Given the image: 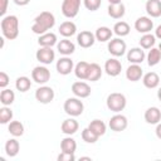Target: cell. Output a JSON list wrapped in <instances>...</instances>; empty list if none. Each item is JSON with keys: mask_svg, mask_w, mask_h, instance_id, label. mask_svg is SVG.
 I'll use <instances>...</instances> for the list:
<instances>
[{"mask_svg": "<svg viewBox=\"0 0 161 161\" xmlns=\"http://www.w3.org/2000/svg\"><path fill=\"white\" fill-rule=\"evenodd\" d=\"M55 25V16L50 11H42L34 18V23L31 25V31L36 35L45 34Z\"/></svg>", "mask_w": 161, "mask_h": 161, "instance_id": "cell-1", "label": "cell"}, {"mask_svg": "<svg viewBox=\"0 0 161 161\" xmlns=\"http://www.w3.org/2000/svg\"><path fill=\"white\" fill-rule=\"evenodd\" d=\"M3 36L8 40H14L19 35V19L15 15L3 16L0 23Z\"/></svg>", "mask_w": 161, "mask_h": 161, "instance_id": "cell-2", "label": "cell"}, {"mask_svg": "<svg viewBox=\"0 0 161 161\" xmlns=\"http://www.w3.org/2000/svg\"><path fill=\"white\" fill-rule=\"evenodd\" d=\"M106 104L109 111H112L114 113H119L121 111L125 109V107L127 104V99L123 93L113 92V93L108 94V97L106 99Z\"/></svg>", "mask_w": 161, "mask_h": 161, "instance_id": "cell-3", "label": "cell"}, {"mask_svg": "<svg viewBox=\"0 0 161 161\" xmlns=\"http://www.w3.org/2000/svg\"><path fill=\"white\" fill-rule=\"evenodd\" d=\"M63 109H64V112L68 116H70V117H78V116H80L83 113L84 104L80 101V98H78V97H70V98H67L64 101Z\"/></svg>", "mask_w": 161, "mask_h": 161, "instance_id": "cell-4", "label": "cell"}, {"mask_svg": "<svg viewBox=\"0 0 161 161\" xmlns=\"http://www.w3.org/2000/svg\"><path fill=\"white\" fill-rule=\"evenodd\" d=\"M79 8H80V0H63L62 14L68 19H73L78 15Z\"/></svg>", "mask_w": 161, "mask_h": 161, "instance_id": "cell-5", "label": "cell"}, {"mask_svg": "<svg viewBox=\"0 0 161 161\" xmlns=\"http://www.w3.org/2000/svg\"><path fill=\"white\" fill-rule=\"evenodd\" d=\"M107 49L111 55L113 57H122L126 50H127V45L125 43V40H122V38H114V39H111L108 42V45H107Z\"/></svg>", "mask_w": 161, "mask_h": 161, "instance_id": "cell-6", "label": "cell"}, {"mask_svg": "<svg viewBox=\"0 0 161 161\" xmlns=\"http://www.w3.org/2000/svg\"><path fill=\"white\" fill-rule=\"evenodd\" d=\"M35 58L39 63L44 64V65H48L50 63L54 62L55 59V52L50 48V47H40L36 53H35Z\"/></svg>", "mask_w": 161, "mask_h": 161, "instance_id": "cell-7", "label": "cell"}, {"mask_svg": "<svg viewBox=\"0 0 161 161\" xmlns=\"http://www.w3.org/2000/svg\"><path fill=\"white\" fill-rule=\"evenodd\" d=\"M54 91L52 87L49 86H40L36 91H35V99L39 102V103H43V104H48L50 103L53 99H54Z\"/></svg>", "mask_w": 161, "mask_h": 161, "instance_id": "cell-8", "label": "cell"}, {"mask_svg": "<svg viewBox=\"0 0 161 161\" xmlns=\"http://www.w3.org/2000/svg\"><path fill=\"white\" fill-rule=\"evenodd\" d=\"M31 79L38 84H45L50 79V70L44 65L34 67L31 70Z\"/></svg>", "mask_w": 161, "mask_h": 161, "instance_id": "cell-9", "label": "cell"}, {"mask_svg": "<svg viewBox=\"0 0 161 161\" xmlns=\"http://www.w3.org/2000/svg\"><path fill=\"white\" fill-rule=\"evenodd\" d=\"M127 126H128L127 117L119 113H116L114 116H112L108 122V127L111 128V131H114V132H122L127 128Z\"/></svg>", "mask_w": 161, "mask_h": 161, "instance_id": "cell-10", "label": "cell"}, {"mask_svg": "<svg viewBox=\"0 0 161 161\" xmlns=\"http://www.w3.org/2000/svg\"><path fill=\"white\" fill-rule=\"evenodd\" d=\"M55 69L59 74L62 75H68L70 72L74 70V63L73 60L68 57V55H64L62 58H59L57 60V64H55Z\"/></svg>", "mask_w": 161, "mask_h": 161, "instance_id": "cell-11", "label": "cell"}, {"mask_svg": "<svg viewBox=\"0 0 161 161\" xmlns=\"http://www.w3.org/2000/svg\"><path fill=\"white\" fill-rule=\"evenodd\" d=\"M91 92H92V89H91L89 84L83 80H78L72 84V93L78 98H87L91 96Z\"/></svg>", "mask_w": 161, "mask_h": 161, "instance_id": "cell-12", "label": "cell"}, {"mask_svg": "<svg viewBox=\"0 0 161 161\" xmlns=\"http://www.w3.org/2000/svg\"><path fill=\"white\" fill-rule=\"evenodd\" d=\"M96 42V35L89 30H82L79 34H77V43L80 48H91Z\"/></svg>", "mask_w": 161, "mask_h": 161, "instance_id": "cell-13", "label": "cell"}, {"mask_svg": "<svg viewBox=\"0 0 161 161\" xmlns=\"http://www.w3.org/2000/svg\"><path fill=\"white\" fill-rule=\"evenodd\" d=\"M122 70V64L121 62L114 57V58H109L106 60L104 63V72L109 75V77H117Z\"/></svg>", "mask_w": 161, "mask_h": 161, "instance_id": "cell-14", "label": "cell"}, {"mask_svg": "<svg viewBox=\"0 0 161 161\" xmlns=\"http://www.w3.org/2000/svg\"><path fill=\"white\" fill-rule=\"evenodd\" d=\"M135 29L141 34L150 33L153 29V21L148 16H140L135 21Z\"/></svg>", "mask_w": 161, "mask_h": 161, "instance_id": "cell-15", "label": "cell"}, {"mask_svg": "<svg viewBox=\"0 0 161 161\" xmlns=\"http://www.w3.org/2000/svg\"><path fill=\"white\" fill-rule=\"evenodd\" d=\"M145 58H146V54H145V50L141 47L131 48L127 52V60L131 64H141L145 60Z\"/></svg>", "mask_w": 161, "mask_h": 161, "instance_id": "cell-16", "label": "cell"}, {"mask_svg": "<svg viewBox=\"0 0 161 161\" xmlns=\"http://www.w3.org/2000/svg\"><path fill=\"white\" fill-rule=\"evenodd\" d=\"M78 128H79V123H78L73 117L64 119V121L62 122V125H60V131H62L64 135H67V136L74 135V133L78 131Z\"/></svg>", "mask_w": 161, "mask_h": 161, "instance_id": "cell-17", "label": "cell"}, {"mask_svg": "<svg viewBox=\"0 0 161 161\" xmlns=\"http://www.w3.org/2000/svg\"><path fill=\"white\" fill-rule=\"evenodd\" d=\"M143 77V72L140 64H130L126 69V78L131 82H138Z\"/></svg>", "mask_w": 161, "mask_h": 161, "instance_id": "cell-18", "label": "cell"}, {"mask_svg": "<svg viewBox=\"0 0 161 161\" xmlns=\"http://www.w3.org/2000/svg\"><path fill=\"white\" fill-rule=\"evenodd\" d=\"M57 50L63 55H70L75 50V45L68 38H64L57 43Z\"/></svg>", "mask_w": 161, "mask_h": 161, "instance_id": "cell-19", "label": "cell"}, {"mask_svg": "<svg viewBox=\"0 0 161 161\" xmlns=\"http://www.w3.org/2000/svg\"><path fill=\"white\" fill-rule=\"evenodd\" d=\"M89 65H91V63H88V62H84V60L78 62L74 65V70H73L75 77L80 80H87L88 73H89Z\"/></svg>", "mask_w": 161, "mask_h": 161, "instance_id": "cell-20", "label": "cell"}, {"mask_svg": "<svg viewBox=\"0 0 161 161\" xmlns=\"http://www.w3.org/2000/svg\"><path fill=\"white\" fill-rule=\"evenodd\" d=\"M142 83L146 88L148 89H153V88H157L158 84H160V77L156 72H148L146 74H143L142 77Z\"/></svg>", "mask_w": 161, "mask_h": 161, "instance_id": "cell-21", "label": "cell"}, {"mask_svg": "<svg viewBox=\"0 0 161 161\" xmlns=\"http://www.w3.org/2000/svg\"><path fill=\"white\" fill-rule=\"evenodd\" d=\"M143 117L148 125H157L161 121V111L157 107H150L145 111Z\"/></svg>", "mask_w": 161, "mask_h": 161, "instance_id": "cell-22", "label": "cell"}, {"mask_svg": "<svg viewBox=\"0 0 161 161\" xmlns=\"http://www.w3.org/2000/svg\"><path fill=\"white\" fill-rule=\"evenodd\" d=\"M145 8H146V13L151 18L161 16V0H147Z\"/></svg>", "mask_w": 161, "mask_h": 161, "instance_id": "cell-23", "label": "cell"}, {"mask_svg": "<svg viewBox=\"0 0 161 161\" xmlns=\"http://www.w3.org/2000/svg\"><path fill=\"white\" fill-rule=\"evenodd\" d=\"M58 31H59V34H60L62 36L69 38V36H72V35H74V34L77 33V25H75L73 21L67 20V21H63V23L59 25Z\"/></svg>", "mask_w": 161, "mask_h": 161, "instance_id": "cell-24", "label": "cell"}, {"mask_svg": "<svg viewBox=\"0 0 161 161\" xmlns=\"http://www.w3.org/2000/svg\"><path fill=\"white\" fill-rule=\"evenodd\" d=\"M58 43V39H57V35L52 31H47L45 34H42L39 35L38 38V44L39 47H54L57 45Z\"/></svg>", "mask_w": 161, "mask_h": 161, "instance_id": "cell-25", "label": "cell"}, {"mask_svg": "<svg viewBox=\"0 0 161 161\" xmlns=\"http://www.w3.org/2000/svg\"><path fill=\"white\" fill-rule=\"evenodd\" d=\"M107 13L112 19H121L123 18L125 13H126V8L123 5V3L119 4H109L107 8Z\"/></svg>", "mask_w": 161, "mask_h": 161, "instance_id": "cell-26", "label": "cell"}, {"mask_svg": "<svg viewBox=\"0 0 161 161\" xmlns=\"http://www.w3.org/2000/svg\"><path fill=\"white\" fill-rule=\"evenodd\" d=\"M94 35H96V40H98L101 43L109 42L112 39L113 30H111L108 26H99V28H97Z\"/></svg>", "mask_w": 161, "mask_h": 161, "instance_id": "cell-27", "label": "cell"}, {"mask_svg": "<svg viewBox=\"0 0 161 161\" xmlns=\"http://www.w3.org/2000/svg\"><path fill=\"white\" fill-rule=\"evenodd\" d=\"M19 150H20V145L16 138H9L5 142V153L9 157H15L19 153Z\"/></svg>", "mask_w": 161, "mask_h": 161, "instance_id": "cell-28", "label": "cell"}, {"mask_svg": "<svg viewBox=\"0 0 161 161\" xmlns=\"http://www.w3.org/2000/svg\"><path fill=\"white\" fill-rule=\"evenodd\" d=\"M60 150L63 152H68V153H74L77 150V142L73 137L67 136L60 141Z\"/></svg>", "mask_w": 161, "mask_h": 161, "instance_id": "cell-29", "label": "cell"}, {"mask_svg": "<svg viewBox=\"0 0 161 161\" xmlns=\"http://www.w3.org/2000/svg\"><path fill=\"white\" fill-rule=\"evenodd\" d=\"M8 131L13 137H20L24 135V125L20 121H11L8 125Z\"/></svg>", "mask_w": 161, "mask_h": 161, "instance_id": "cell-30", "label": "cell"}, {"mask_svg": "<svg viewBox=\"0 0 161 161\" xmlns=\"http://www.w3.org/2000/svg\"><path fill=\"white\" fill-rule=\"evenodd\" d=\"M88 128L89 130H92L96 135H98L99 137L101 136H103L104 133H106V131H107V126H106V123L103 122V121H101V119H93V121H91V123L88 125Z\"/></svg>", "mask_w": 161, "mask_h": 161, "instance_id": "cell-31", "label": "cell"}, {"mask_svg": "<svg viewBox=\"0 0 161 161\" xmlns=\"http://www.w3.org/2000/svg\"><path fill=\"white\" fill-rule=\"evenodd\" d=\"M113 33L117 35V36H119V38H122V36H126V35H128L130 34V30H131V28H130V25H128V23H126V21H117L114 25H113Z\"/></svg>", "mask_w": 161, "mask_h": 161, "instance_id": "cell-32", "label": "cell"}, {"mask_svg": "<svg viewBox=\"0 0 161 161\" xmlns=\"http://www.w3.org/2000/svg\"><path fill=\"white\" fill-rule=\"evenodd\" d=\"M102 73H103V70H102V68H101L99 64H97V63H91V65H89V73H88L87 80L97 82V80L102 77Z\"/></svg>", "mask_w": 161, "mask_h": 161, "instance_id": "cell-33", "label": "cell"}, {"mask_svg": "<svg viewBox=\"0 0 161 161\" xmlns=\"http://www.w3.org/2000/svg\"><path fill=\"white\" fill-rule=\"evenodd\" d=\"M15 101V93L14 91L9 89V88H4L0 93V102L3 106H10L13 104Z\"/></svg>", "mask_w": 161, "mask_h": 161, "instance_id": "cell-34", "label": "cell"}, {"mask_svg": "<svg viewBox=\"0 0 161 161\" xmlns=\"http://www.w3.org/2000/svg\"><path fill=\"white\" fill-rule=\"evenodd\" d=\"M146 59H147V64H148L150 67H153V65L158 64L160 60H161V53H160L158 48H155V47L151 48V49L148 50L147 55H146Z\"/></svg>", "mask_w": 161, "mask_h": 161, "instance_id": "cell-35", "label": "cell"}, {"mask_svg": "<svg viewBox=\"0 0 161 161\" xmlns=\"http://www.w3.org/2000/svg\"><path fill=\"white\" fill-rule=\"evenodd\" d=\"M30 87H31V80H30V78H28V77H25V75H21V77H18V78H16V80H15V88H16L19 92L24 93V92L29 91Z\"/></svg>", "mask_w": 161, "mask_h": 161, "instance_id": "cell-36", "label": "cell"}, {"mask_svg": "<svg viewBox=\"0 0 161 161\" xmlns=\"http://www.w3.org/2000/svg\"><path fill=\"white\" fill-rule=\"evenodd\" d=\"M155 43H156V36L151 33L143 34L140 39V47L142 49H151V48H153Z\"/></svg>", "mask_w": 161, "mask_h": 161, "instance_id": "cell-37", "label": "cell"}, {"mask_svg": "<svg viewBox=\"0 0 161 161\" xmlns=\"http://www.w3.org/2000/svg\"><path fill=\"white\" fill-rule=\"evenodd\" d=\"M13 119V111L9 106H3L0 108V123L1 125H6L9 122H11Z\"/></svg>", "mask_w": 161, "mask_h": 161, "instance_id": "cell-38", "label": "cell"}, {"mask_svg": "<svg viewBox=\"0 0 161 161\" xmlns=\"http://www.w3.org/2000/svg\"><path fill=\"white\" fill-rule=\"evenodd\" d=\"M80 136H82V140H83L86 143H96V142L98 141V138H99V136L96 135V133H94L92 130H89L88 127H86V128L82 131Z\"/></svg>", "mask_w": 161, "mask_h": 161, "instance_id": "cell-39", "label": "cell"}, {"mask_svg": "<svg viewBox=\"0 0 161 161\" xmlns=\"http://www.w3.org/2000/svg\"><path fill=\"white\" fill-rule=\"evenodd\" d=\"M83 4L87 10L89 11H96L101 6V0H83Z\"/></svg>", "mask_w": 161, "mask_h": 161, "instance_id": "cell-40", "label": "cell"}, {"mask_svg": "<svg viewBox=\"0 0 161 161\" xmlns=\"http://www.w3.org/2000/svg\"><path fill=\"white\" fill-rule=\"evenodd\" d=\"M57 160L58 161H74L75 160V156H74V153H68V152H63L62 151L58 155Z\"/></svg>", "mask_w": 161, "mask_h": 161, "instance_id": "cell-41", "label": "cell"}, {"mask_svg": "<svg viewBox=\"0 0 161 161\" xmlns=\"http://www.w3.org/2000/svg\"><path fill=\"white\" fill-rule=\"evenodd\" d=\"M9 82H10V77L8 75V73H5L4 70L0 72V88H3V89L6 88Z\"/></svg>", "mask_w": 161, "mask_h": 161, "instance_id": "cell-42", "label": "cell"}, {"mask_svg": "<svg viewBox=\"0 0 161 161\" xmlns=\"http://www.w3.org/2000/svg\"><path fill=\"white\" fill-rule=\"evenodd\" d=\"M8 4H9V0H0V15L4 16L6 10H8Z\"/></svg>", "mask_w": 161, "mask_h": 161, "instance_id": "cell-43", "label": "cell"}, {"mask_svg": "<svg viewBox=\"0 0 161 161\" xmlns=\"http://www.w3.org/2000/svg\"><path fill=\"white\" fill-rule=\"evenodd\" d=\"M155 133H156V137L161 140V122H158L156 125V130H155Z\"/></svg>", "mask_w": 161, "mask_h": 161, "instance_id": "cell-44", "label": "cell"}, {"mask_svg": "<svg viewBox=\"0 0 161 161\" xmlns=\"http://www.w3.org/2000/svg\"><path fill=\"white\" fill-rule=\"evenodd\" d=\"M13 1L19 6H25V5H28L30 3V0H13Z\"/></svg>", "mask_w": 161, "mask_h": 161, "instance_id": "cell-45", "label": "cell"}, {"mask_svg": "<svg viewBox=\"0 0 161 161\" xmlns=\"http://www.w3.org/2000/svg\"><path fill=\"white\" fill-rule=\"evenodd\" d=\"M155 36H156L157 39H160V40H161V24L155 29Z\"/></svg>", "mask_w": 161, "mask_h": 161, "instance_id": "cell-46", "label": "cell"}, {"mask_svg": "<svg viewBox=\"0 0 161 161\" xmlns=\"http://www.w3.org/2000/svg\"><path fill=\"white\" fill-rule=\"evenodd\" d=\"M108 3L109 4H119V3H122V0H108Z\"/></svg>", "mask_w": 161, "mask_h": 161, "instance_id": "cell-47", "label": "cell"}, {"mask_svg": "<svg viewBox=\"0 0 161 161\" xmlns=\"http://www.w3.org/2000/svg\"><path fill=\"white\" fill-rule=\"evenodd\" d=\"M157 98H158V101L161 102V87H160L158 91H157Z\"/></svg>", "mask_w": 161, "mask_h": 161, "instance_id": "cell-48", "label": "cell"}, {"mask_svg": "<svg viewBox=\"0 0 161 161\" xmlns=\"http://www.w3.org/2000/svg\"><path fill=\"white\" fill-rule=\"evenodd\" d=\"M80 160H91V157H80Z\"/></svg>", "mask_w": 161, "mask_h": 161, "instance_id": "cell-49", "label": "cell"}, {"mask_svg": "<svg viewBox=\"0 0 161 161\" xmlns=\"http://www.w3.org/2000/svg\"><path fill=\"white\" fill-rule=\"evenodd\" d=\"M158 50H160V53H161V43L158 44Z\"/></svg>", "mask_w": 161, "mask_h": 161, "instance_id": "cell-50", "label": "cell"}]
</instances>
